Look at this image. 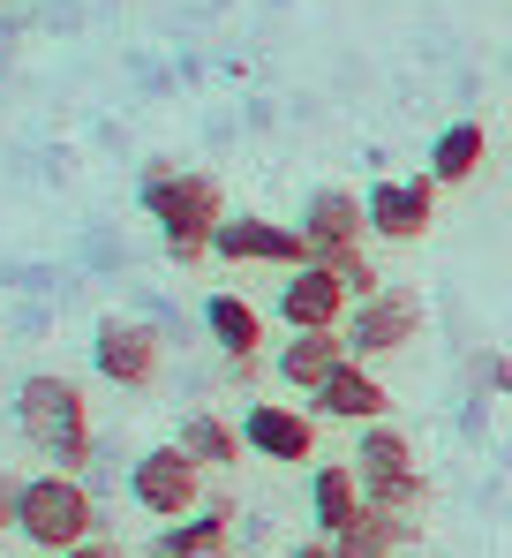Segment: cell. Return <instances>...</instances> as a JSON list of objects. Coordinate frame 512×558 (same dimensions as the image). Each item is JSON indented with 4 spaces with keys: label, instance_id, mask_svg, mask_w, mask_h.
<instances>
[{
    "label": "cell",
    "instance_id": "1",
    "mask_svg": "<svg viewBox=\"0 0 512 558\" xmlns=\"http://www.w3.org/2000/svg\"><path fill=\"white\" fill-rule=\"evenodd\" d=\"M144 211L159 219V242H167V257L181 272H196L204 257H211V234L227 227V189L211 182V174H188V167H144Z\"/></svg>",
    "mask_w": 512,
    "mask_h": 558
},
{
    "label": "cell",
    "instance_id": "2",
    "mask_svg": "<svg viewBox=\"0 0 512 558\" xmlns=\"http://www.w3.org/2000/svg\"><path fill=\"white\" fill-rule=\"evenodd\" d=\"M15 430H23L53 468H69V475L90 468V400H84L76 377H61V371L23 377V385H15Z\"/></svg>",
    "mask_w": 512,
    "mask_h": 558
},
{
    "label": "cell",
    "instance_id": "3",
    "mask_svg": "<svg viewBox=\"0 0 512 558\" xmlns=\"http://www.w3.org/2000/svg\"><path fill=\"white\" fill-rule=\"evenodd\" d=\"M15 536L31 544V551H76L90 536H106L98 529V498H90L84 475H69V468H53V475H23V521H15Z\"/></svg>",
    "mask_w": 512,
    "mask_h": 558
},
{
    "label": "cell",
    "instance_id": "4",
    "mask_svg": "<svg viewBox=\"0 0 512 558\" xmlns=\"http://www.w3.org/2000/svg\"><path fill=\"white\" fill-rule=\"evenodd\" d=\"M423 325H429L423 294H415V287H385V294H369V302L346 310L340 332H346V355H354V363H385V355L415 348Z\"/></svg>",
    "mask_w": 512,
    "mask_h": 558
},
{
    "label": "cell",
    "instance_id": "5",
    "mask_svg": "<svg viewBox=\"0 0 512 558\" xmlns=\"http://www.w3.org/2000/svg\"><path fill=\"white\" fill-rule=\"evenodd\" d=\"M129 498H136L151 521H188V513L211 506V498H204V468L188 461L181 446H151V453H136V461H129Z\"/></svg>",
    "mask_w": 512,
    "mask_h": 558
},
{
    "label": "cell",
    "instance_id": "6",
    "mask_svg": "<svg viewBox=\"0 0 512 558\" xmlns=\"http://www.w3.org/2000/svg\"><path fill=\"white\" fill-rule=\"evenodd\" d=\"M159 363H167V332H159V325H144V317H98V332H90V371L106 377V385L144 392V385H159Z\"/></svg>",
    "mask_w": 512,
    "mask_h": 558
},
{
    "label": "cell",
    "instance_id": "7",
    "mask_svg": "<svg viewBox=\"0 0 512 558\" xmlns=\"http://www.w3.org/2000/svg\"><path fill=\"white\" fill-rule=\"evenodd\" d=\"M211 257L219 265H271V272H302V265H317V250H309V234L302 227H279V219H256V211H227V227L211 234Z\"/></svg>",
    "mask_w": 512,
    "mask_h": 558
},
{
    "label": "cell",
    "instance_id": "8",
    "mask_svg": "<svg viewBox=\"0 0 512 558\" xmlns=\"http://www.w3.org/2000/svg\"><path fill=\"white\" fill-rule=\"evenodd\" d=\"M317 408H302V400H249L242 408V438H249L256 461H279V468H302L317 461Z\"/></svg>",
    "mask_w": 512,
    "mask_h": 558
},
{
    "label": "cell",
    "instance_id": "9",
    "mask_svg": "<svg viewBox=\"0 0 512 558\" xmlns=\"http://www.w3.org/2000/svg\"><path fill=\"white\" fill-rule=\"evenodd\" d=\"M279 325L287 332H340L346 310H354V294H346V279L332 265H302V272L279 279Z\"/></svg>",
    "mask_w": 512,
    "mask_h": 558
},
{
    "label": "cell",
    "instance_id": "10",
    "mask_svg": "<svg viewBox=\"0 0 512 558\" xmlns=\"http://www.w3.org/2000/svg\"><path fill=\"white\" fill-rule=\"evenodd\" d=\"M362 204H369V234L377 242H423L429 219H437V174H415V182H369L362 189Z\"/></svg>",
    "mask_w": 512,
    "mask_h": 558
},
{
    "label": "cell",
    "instance_id": "11",
    "mask_svg": "<svg viewBox=\"0 0 512 558\" xmlns=\"http://www.w3.org/2000/svg\"><path fill=\"white\" fill-rule=\"evenodd\" d=\"M302 234H309L317 265H332V257H346V250L369 242V204H362L354 189H340V182L309 189V204H302Z\"/></svg>",
    "mask_w": 512,
    "mask_h": 558
},
{
    "label": "cell",
    "instance_id": "12",
    "mask_svg": "<svg viewBox=\"0 0 512 558\" xmlns=\"http://www.w3.org/2000/svg\"><path fill=\"white\" fill-rule=\"evenodd\" d=\"M309 408H317L325 423H354V430H362V423H385L392 392H385V377L369 371V363H354V355H346L340 371H332L325 385H317V392H309Z\"/></svg>",
    "mask_w": 512,
    "mask_h": 558
},
{
    "label": "cell",
    "instance_id": "13",
    "mask_svg": "<svg viewBox=\"0 0 512 558\" xmlns=\"http://www.w3.org/2000/svg\"><path fill=\"white\" fill-rule=\"evenodd\" d=\"M340 363H346V332H287V340H279V355H271V377H279L287 392H302V400H309V392L340 371Z\"/></svg>",
    "mask_w": 512,
    "mask_h": 558
},
{
    "label": "cell",
    "instance_id": "14",
    "mask_svg": "<svg viewBox=\"0 0 512 558\" xmlns=\"http://www.w3.org/2000/svg\"><path fill=\"white\" fill-rule=\"evenodd\" d=\"M227 536H234V506L211 498V506L188 513V521H159V536H151L144 558H227Z\"/></svg>",
    "mask_w": 512,
    "mask_h": 558
},
{
    "label": "cell",
    "instance_id": "15",
    "mask_svg": "<svg viewBox=\"0 0 512 558\" xmlns=\"http://www.w3.org/2000/svg\"><path fill=\"white\" fill-rule=\"evenodd\" d=\"M362 506H369V490H362L354 461H317L309 468V521H317V536H340L346 521H362Z\"/></svg>",
    "mask_w": 512,
    "mask_h": 558
},
{
    "label": "cell",
    "instance_id": "16",
    "mask_svg": "<svg viewBox=\"0 0 512 558\" xmlns=\"http://www.w3.org/2000/svg\"><path fill=\"white\" fill-rule=\"evenodd\" d=\"M415 446H407V430L400 423H362L354 430V475H362V490H377V483H392V475H415Z\"/></svg>",
    "mask_w": 512,
    "mask_h": 558
},
{
    "label": "cell",
    "instance_id": "17",
    "mask_svg": "<svg viewBox=\"0 0 512 558\" xmlns=\"http://www.w3.org/2000/svg\"><path fill=\"white\" fill-rule=\"evenodd\" d=\"M483 159H490L483 121H452V129H437V136H429V174H437V189L475 182V174H483Z\"/></svg>",
    "mask_w": 512,
    "mask_h": 558
},
{
    "label": "cell",
    "instance_id": "18",
    "mask_svg": "<svg viewBox=\"0 0 512 558\" xmlns=\"http://www.w3.org/2000/svg\"><path fill=\"white\" fill-rule=\"evenodd\" d=\"M181 453L196 468H234L249 453V438H242V423H227V415H211V408H188L181 415V438H173Z\"/></svg>",
    "mask_w": 512,
    "mask_h": 558
},
{
    "label": "cell",
    "instance_id": "19",
    "mask_svg": "<svg viewBox=\"0 0 512 558\" xmlns=\"http://www.w3.org/2000/svg\"><path fill=\"white\" fill-rule=\"evenodd\" d=\"M204 332H211L219 355H256L264 348V310L249 294H211L204 302Z\"/></svg>",
    "mask_w": 512,
    "mask_h": 558
},
{
    "label": "cell",
    "instance_id": "20",
    "mask_svg": "<svg viewBox=\"0 0 512 558\" xmlns=\"http://www.w3.org/2000/svg\"><path fill=\"white\" fill-rule=\"evenodd\" d=\"M415 536H423V529H407V521H392V513L362 506V521H346L340 536H332V551H340V558H400Z\"/></svg>",
    "mask_w": 512,
    "mask_h": 558
},
{
    "label": "cell",
    "instance_id": "21",
    "mask_svg": "<svg viewBox=\"0 0 512 558\" xmlns=\"http://www.w3.org/2000/svg\"><path fill=\"white\" fill-rule=\"evenodd\" d=\"M369 506H377V513H392V521H407V529H423V513H429V475L415 468V475L377 483V490H369Z\"/></svg>",
    "mask_w": 512,
    "mask_h": 558
},
{
    "label": "cell",
    "instance_id": "22",
    "mask_svg": "<svg viewBox=\"0 0 512 558\" xmlns=\"http://www.w3.org/2000/svg\"><path fill=\"white\" fill-rule=\"evenodd\" d=\"M332 272L346 279V294H354V302H369V294H385V287H392V279L369 265V250H346V257H332Z\"/></svg>",
    "mask_w": 512,
    "mask_h": 558
},
{
    "label": "cell",
    "instance_id": "23",
    "mask_svg": "<svg viewBox=\"0 0 512 558\" xmlns=\"http://www.w3.org/2000/svg\"><path fill=\"white\" fill-rule=\"evenodd\" d=\"M15 521H23V475L0 468V529H15Z\"/></svg>",
    "mask_w": 512,
    "mask_h": 558
},
{
    "label": "cell",
    "instance_id": "24",
    "mask_svg": "<svg viewBox=\"0 0 512 558\" xmlns=\"http://www.w3.org/2000/svg\"><path fill=\"white\" fill-rule=\"evenodd\" d=\"M475 377H490L498 392H512V363L505 355H475Z\"/></svg>",
    "mask_w": 512,
    "mask_h": 558
},
{
    "label": "cell",
    "instance_id": "25",
    "mask_svg": "<svg viewBox=\"0 0 512 558\" xmlns=\"http://www.w3.org/2000/svg\"><path fill=\"white\" fill-rule=\"evenodd\" d=\"M61 558H129L113 536H90V544H76V551H61Z\"/></svg>",
    "mask_w": 512,
    "mask_h": 558
},
{
    "label": "cell",
    "instance_id": "26",
    "mask_svg": "<svg viewBox=\"0 0 512 558\" xmlns=\"http://www.w3.org/2000/svg\"><path fill=\"white\" fill-rule=\"evenodd\" d=\"M287 558H340V551H332V536H302Z\"/></svg>",
    "mask_w": 512,
    "mask_h": 558
},
{
    "label": "cell",
    "instance_id": "27",
    "mask_svg": "<svg viewBox=\"0 0 512 558\" xmlns=\"http://www.w3.org/2000/svg\"><path fill=\"white\" fill-rule=\"evenodd\" d=\"M23 558H53V551H23Z\"/></svg>",
    "mask_w": 512,
    "mask_h": 558
},
{
    "label": "cell",
    "instance_id": "28",
    "mask_svg": "<svg viewBox=\"0 0 512 558\" xmlns=\"http://www.w3.org/2000/svg\"><path fill=\"white\" fill-rule=\"evenodd\" d=\"M505 76H512V61H505Z\"/></svg>",
    "mask_w": 512,
    "mask_h": 558
}]
</instances>
